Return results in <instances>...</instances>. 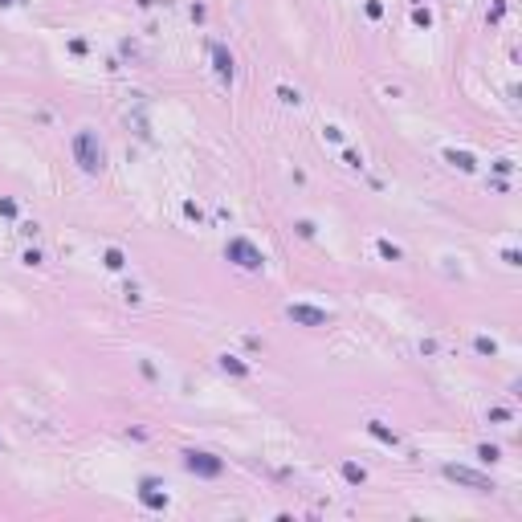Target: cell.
Instances as JSON below:
<instances>
[{
    "instance_id": "6da1fadb",
    "label": "cell",
    "mask_w": 522,
    "mask_h": 522,
    "mask_svg": "<svg viewBox=\"0 0 522 522\" xmlns=\"http://www.w3.org/2000/svg\"><path fill=\"white\" fill-rule=\"evenodd\" d=\"M74 159L90 176H98L106 168V147H102V139L94 135V130H78V135H74Z\"/></svg>"
},
{
    "instance_id": "7a4b0ae2",
    "label": "cell",
    "mask_w": 522,
    "mask_h": 522,
    "mask_svg": "<svg viewBox=\"0 0 522 522\" xmlns=\"http://www.w3.org/2000/svg\"><path fill=\"white\" fill-rule=\"evenodd\" d=\"M224 253H229V257L237 261L241 270H261V266H266V257H261V253H257V249H253L249 241H233V245H229Z\"/></svg>"
},
{
    "instance_id": "3957f363",
    "label": "cell",
    "mask_w": 522,
    "mask_h": 522,
    "mask_svg": "<svg viewBox=\"0 0 522 522\" xmlns=\"http://www.w3.org/2000/svg\"><path fill=\"white\" fill-rule=\"evenodd\" d=\"M286 314H290L294 322H302V327H327V322H331V314L318 310V306H290Z\"/></svg>"
},
{
    "instance_id": "277c9868",
    "label": "cell",
    "mask_w": 522,
    "mask_h": 522,
    "mask_svg": "<svg viewBox=\"0 0 522 522\" xmlns=\"http://www.w3.org/2000/svg\"><path fill=\"white\" fill-rule=\"evenodd\" d=\"M445 477L465 481V485H473V490H494V481H490V477H481V473H473V469H461V465H445Z\"/></svg>"
},
{
    "instance_id": "5b68a950",
    "label": "cell",
    "mask_w": 522,
    "mask_h": 522,
    "mask_svg": "<svg viewBox=\"0 0 522 522\" xmlns=\"http://www.w3.org/2000/svg\"><path fill=\"white\" fill-rule=\"evenodd\" d=\"M184 465H188L192 473H204V477L220 473V461H212L208 453H184Z\"/></svg>"
},
{
    "instance_id": "8992f818",
    "label": "cell",
    "mask_w": 522,
    "mask_h": 522,
    "mask_svg": "<svg viewBox=\"0 0 522 522\" xmlns=\"http://www.w3.org/2000/svg\"><path fill=\"white\" fill-rule=\"evenodd\" d=\"M212 57H216V74H220L224 82H233V53H229L224 45H212Z\"/></svg>"
},
{
    "instance_id": "52a82bcc",
    "label": "cell",
    "mask_w": 522,
    "mask_h": 522,
    "mask_svg": "<svg viewBox=\"0 0 522 522\" xmlns=\"http://www.w3.org/2000/svg\"><path fill=\"white\" fill-rule=\"evenodd\" d=\"M371 433H375V437H379V441H387V445H396V437H392V433H387V429H383V425H379V420H371Z\"/></svg>"
},
{
    "instance_id": "ba28073f",
    "label": "cell",
    "mask_w": 522,
    "mask_h": 522,
    "mask_svg": "<svg viewBox=\"0 0 522 522\" xmlns=\"http://www.w3.org/2000/svg\"><path fill=\"white\" fill-rule=\"evenodd\" d=\"M449 164H457V168H465V172H469V168H473V159H469V155H465V151H461V155H457V151H449Z\"/></svg>"
},
{
    "instance_id": "9c48e42d",
    "label": "cell",
    "mask_w": 522,
    "mask_h": 522,
    "mask_svg": "<svg viewBox=\"0 0 522 522\" xmlns=\"http://www.w3.org/2000/svg\"><path fill=\"white\" fill-rule=\"evenodd\" d=\"M379 253H383L387 261H396V257H400V249H396V245H387V241H379Z\"/></svg>"
},
{
    "instance_id": "30bf717a",
    "label": "cell",
    "mask_w": 522,
    "mask_h": 522,
    "mask_svg": "<svg viewBox=\"0 0 522 522\" xmlns=\"http://www.w3.org/2000/svg\"><path fill=\"white\" fill-rule=\"evenodd\" d=\"M343 473H347V481H363V469L359 465H343Z\"/></svg>"
},
{
    "instance_id": "8fae6325",
    "label": "cell",
    "mask_w": 522,
    "mask_h": 522,
    "mask_svg": "<svg viewBox=\"0 0 522 522\" xmlns=\"http://www.w3.org/2000/svg\"><path fill=\"white\" fill-rule=\"evenodd\" d=\"M106 266H110V270H118V266H122V253H118V249H110V253H106Z\"/></svg>"
},
{
    "instance_id": "7c38bea8",
    "label": "cell",
    "mask_w": 522,
    "mask_h": 522,
    "mask_svg": "<svg viewBox=\"0 0 522 522\" xmlns=\"http://www.w3.org/2000/svg\"><path fill=\"white\" fill-rule=\"evenodd\" d=\"M220 363H224V367H229V371H237V375H245V367H241V363H237V359H229V355H224V359H220Z\"/></svg>"
},
{
    "instance_id": "4fadbf2b",
    "label": "cell",
    "mask_w": 522,
    "mask_h": 522,
    "mask_svg": "<svg viewBox=\"0 0 522 522\" xmlns=\"http://www.w3.org/2000/svg\"><path fill=\"white\" fill-rule=\"evenodd\" d=\"M13 212H17V204H13V200H0V216H13Z\"/></svg>"
}]
</instances>
